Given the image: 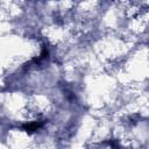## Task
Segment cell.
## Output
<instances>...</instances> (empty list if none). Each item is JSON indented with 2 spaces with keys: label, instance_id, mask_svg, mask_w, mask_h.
<instances>
[{
  "label": "cell",
  "instance_id": "obj_1",
  "mask_svg": "<svg viewBox=\"0 0 149 149\" xmlns=\"http://www.w3.org/2000/svg\"><path fill=\"white\" fill-rule=\"evenodd\" d=\"M43 121H34V122H29V123H24L23 126H22V128H23V130H26V132H28V133H33V132H35V130H37L38 128H41L42 126H43Z\"/></svg>",
  "mask_w": 149,
  "mask_h": 149
}]
</instances>
